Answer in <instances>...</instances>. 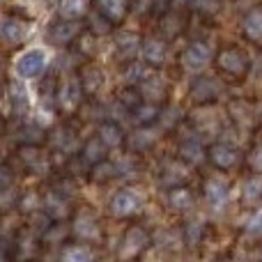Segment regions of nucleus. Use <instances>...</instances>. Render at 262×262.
<instances>
[{"instance_id":"30","label":"nucleus","mask_w":262,"mask_h":262,"mask_svg":"<svg viewBox=\"0 0 262 262\" xmlns=\"http://www.w3.org/2000/svg\"><path fill=\"white\" fill-rule=\"evenodd\" d=\"M88 30H90L92 35L101 37V35H108V32L113 30V23H111L108 18L104 16V14L92 12V14H90V18H88Z\"/></svg>"},{"instance_id":"40","label":"nucleus","mask_w":262,"mask_h":262,"mask_svg":"<svg viewBox=\"0 0 262 262\" xmlns=\"http://www.w3.org/2000/svg\"><path fill=\"white\" fill-rule=\"evenodd\" d=\"M9 101H12V108L14 111H21L28 106V99H26V90H23L21 85H12V90H9Z\"/></svg>"},{"instance_id":"16","label":"nucleus","mask_w":262,"mask_h":262,"mask_svg":"<svg viewBox=\"0 0 262 262\" xmlns=\"http://www.w3.org/2000/svg\"><path fill=\"white\" fill-rule=\"evenodd\" d=\"M106 143L99 138V136H92V138H88L85 143H83V147H81V161L85 163V166H95V163H99V161H104L106 159Z\"/></svg>"},{"instance_id":"6","label":"nucleus","mask_w":262,"mask_h":262,"mask_svg":"<svg viewBox=\"0 0 262 262\" xmlns=\"http://www.w3.org/2000/svg\"><path fill=\"white\" fill-rule=\"evenodd\" d=\"M78 81H81V88L88 97H97L101 92L106 83V76H104V69L95 62H85L78 67Z\"/></svg>"},{"instance_id":"17","label":"nucleus","mask_w":262,"mask_h":262,"mask_svg":"<svg viewBox=\"0 0 262 262\" xmlns=\"http://www.w3.org/2000/svg\"><path fill=\"white\" fill-rule=\"evenodd\" d=\"M115 51L122 60H131L140 51V37L136 32H120L115 37Z\"/></svg>"},{"instance_id":"42","label":"nucleus","mask_w":262,"mask_h":262,"mask_svg":"<svg viewBox=\"0 0 262 262\" xmlns=\"http://www.w3.org/2000/svg\"><path fill=\"white\" fill-rule=\"evenodd\" d=\"M12 182H14L12 170H9L7 166H3V163H0V191H7L9 186H12Z\"/></svg>"},{"instance_id":"33","label":"nucleus","mask_w":262,"mask_h":262,"mask_svg":"<svg viewBox=\"0 0 262 262\" xmlns=\"http://www.w3.org/2000/svg\"><path fill=\"white\" fill-rule=\"evenodd\" d=\"M118 97H120V104H122L129 113L143 101V92H140V88H136V85H127Z\"/></svg>"},{"instance_id":"4","label":"nucleus","mask_w":262,"mask_h":262,"mask_svg":"<svg viewBox=\"0 0 262 262\" xmlns=\"http://www.w3.org/2000/svg\"><path fill=\"white\" fill-rule=\"evenodd\" d=\"M16 159L28 172H46L51 166L49 154L41 149V145H26L21 143L16 152Z\"/></svg>"},{"instance_id":"22","label":"nucleus","mask_w":262,"mask_h":262,"mask_svg":"<svg viewBox=\"0 0 262 262\" xmlns=\"http://www.w3.org/2000/svg\"><path fill=\"white\" fill-rule=\"evenodd\" d=\"M205 195H207L209 205L219 207V205H223L228 200L230 191H228V184L223 180H219V177H212V180L205 182Z\"/></svg>"},{"instance_id":"25","label":"nucleus","mask_w":262,"mask_h":262,"mask_svg":"<svg viewBox=\"0 0 262 262\" xmlns=\"http://www.w3.org/2000/svg\"><path fill=\"white\" fill-rule=\"evenodd\" d=\"M74 232L83 239H95V237H99V221L92 214H81L74 221Z\"/></svg>"},{"instance_id":"31","label":"nucleus","mask_w":262,"mask_h":262,"mask_svg":"<svg viewBox=\"0 0 262 262\" xmlns=\"http://www.w3.org/2000/svg\"><path fill=\"white\" fill-rule=\"evenodd\" d=\"M113 177H118V170H115V163H108V161H99V163H95L92 166V170H90V180H95V182H108V180H113Z\"/></svg>"},{"instance_id":"38","label":"nucleus","mask_w":262,"mask_h":262,"mask_svg":"<svg viewBox=\"0 0 262 262\" xmlns=\"http://www.w3.org/2000/svg\"><path fill=\"white\" fill-rule=\"evenodd\" d=\"M200 239H203V223L200 221H189L184 226V242L189 246H195Z\"/></svg>"},{"instance_id":"9","label":"nucleus","mask_w":262,"mask_h":262,"mask_svg":"<svg viewBox=\"0 0 262 262\" xmlns=\"http://www.w3.org/2000/svg\"><path fill=\"white\" fill-rule=\"evenodd\" d=\"M149 244H152L149 232L145 230V228H140V226H131V228L124 230L122 251H120V253H122V255H138V253H143Z\"/></svg>"},{"instance_id":"10","label":"nucleus","mask_w":262,"mask_h":262,"mask_svg":"<svg viewBox=\"0 0 262 262\" xmlns=\"http://www.w3.org/2000/svg\"><path fill=\"white\" fill-rule=\"evenodd\" d=\"M209 58H212V53H209V49L205 44H200V41H195V44L186 46L184 53H182L180 62L182 67L186 69V72H203L205 67L209 64Z\"/></svg>"},{"instance_id":"26","label":"nucleus","mask_w":262,"mask_h":262,"mask_svg":"<svg viewBox=\"0 0 262 262\" xmlns=\"http://www.w3.org/2000/svg\"><path fill=\"white\" fill-rule=\"evenodd\" d=\"M154 140H157V131L149 129V124H147V127H140L138 131H134V134H131L129 147H131V152H143V149L152 147Z\"/></svg>"},{"instance_id":"3","label":"nucleus","mask_w":262,"mask_h":262,"mask_svg":"<svg viewBox=\"0 0 262 262\" xmlns=\"http://www.w3.org/2000/svg\"><path fill=\"white\" fill-rule=\"evenodd\" d=\"M216 64L221 72L230 74V76H244L249 72V58L242 49L237 46H226L223 51H219L216 55Z\"/></svg>"},{"instance_id":"19","label":"nucleus","mask_w":262,"mask_h":262,"mask_svg":"<svg viewBox=\"0 0 262 262\" xmlns=\"http://www.w3.org/2000/svg\"><path fill=\"white\" fill-rule=\"evenodd\" d=\"M159 113H161V108H159L154 101H140L138 106H136L134 111H131V118H134V122H138L140 127H147V124H154L159 120Z\"/></svg>"},{"instance_id":"23","label":"nucleus","mask_w":262,"mask_h":262,"mask_svg":"<svg viewBox=\"0 0 262 262\" xmlns=\"http://www.w3.org/2000/svg\"><path fill=\"white\" fill-rule=\"evenodd\" d=\"M16 134H18V140L26 143V145H44L46 140H49V134H46V131L41 129L39 124H35V122L21 124Z\"/></svg>"},{"instance_id":"14","label":"nucleus","mask_w":262,"mask_h":262,"mask_svg":"<svg viewBox=\"0 0 262 262\" xmlns=\"http://www.w3.org/2000/svg\"><path fill=\"white\" fill-rule=\"evenodd\" d=\"M41 207H44V214L49 219L60 221V219H64L69 214V198H67V195H62V193H58L55 189H51L49 193H46Z\"/></svg>"},{"instance_id":"39","label":"nucleus","mask_w":262,"mask_h":262,"mask_svg":"<svg viewBox=\"0 0 262 262\" xmlns=\"http://www.w3.org/2000/svg\"><path fill=\"white\" fill-rule=\"evenodd\" d=\"M124 76H127V81L131 85H136V83H140L145 78V69L140 67V62H134V60H127V69H124Z\"/></svg>"},{"instance_id":"27","label":"nucleus","mask_w":262,"mask_h":262,"mask_svg":"<svg viewBox=\"0 0 262 262\" xmlns=\"http://www.w3.org/2000/svg\"><path fill=\"white\" fill-rule=\"evenodd\" d=\"M244 35L253 41H262V9H251L244 16Z\"/></svg>"},{"instance_id":"13","label":"nucleus","mask_w":262,"mask_h":262,"mask_svg":"<svg viewBox=\"0 0 262 262\" xmlns=\"http://www.w3.org/2000/svg\"><path fill=\"white\" fill-rule=\"evenodd\" d=\"M207 157H209V161H212L216 168H221V170H228V168L237 166V161H239L237 147H232V145H228V143L212 145V147L207 149Z\"/></svg>"},{"instance_id":"34","label":"nucleus","mask_w":262,"mask_h":262,"mask_svg":"<svg viewBox=\"0 0 262 262\" xmlns=\"http://www.w3.org/2000/svg\"><path fill=\"white\" fill-rule=\"evenodd\" d=\"M90 258H92V251L83 244H72L62 251V260H67V262H85Z\"/></svg>"},{"instance_id":"24","label":"nucleus","mask_w":262,"mask_h":262,"mask_svg":"<svg viewBox=\"0 0 262 262\" xmlns=\"http://www.w3.org/2000/svg\"><path fill=\"white\" fill-rule=\"evenodd\" d=\"M97 136L104 140L108 149L120 147V145L124 143V131L120 129V124H115V122H101L99 124V131H97Z\"/></svg>"},{"instance_id":"7","label":"nucleus","mask_w":262,"mask_h":262,"mask_svg":"<svg viewBox=\"0 0 262 262\" xmlns=\"http://www.w3.org/2000/svg\"><path fill=\"white\" fill-rule=\"evenodd\" d=\"M46 67V53L41 49H30L16 60V74L21 78H37Z\"/></svg>"},{"instance_id":"35","label":"nucleus","mask_w":262,"mask_h":262,"mask_svg":"<svg viewBox=\"0 0 262 262\" xmlns=\"http://www.w3.org/2000/svg\"><path fill=\"white\" fill-rule=\"evenodd\" d=\"M85 12V0H60V14L69 18H78Z\"/></svg>"},{"instance_id":"11","label":"nucleus","mask_w":262,"mask_h":262,"mask_svg":"<svg viewBox=\"0 0 262 262\" xmlns=\"http://www.w3.org/2000/svg\"><path fill=\"white\" fill-rule=\"evenodd\" d=\"M140 55H143V62L147 64V67H163V62H166V55H168V49H166V41L157 39V37H147V39L143 41V46H140Z\"/></svg>"},{"instance_id":"1","label":"nucleus","mask_w":262,"mask_h":262,"mask_svg":"<svg viewBox=\"0 0 262 262\" xmlns=\"http://www.w3.org/2000/svg\"><path fill=\"white\" fill-rule=\"evenodd\" d=\"M83 88H81V81H78V76H69L67 81H62L58 85V95H55V104H58V108L62 111V113L72 115L76 108H81L83 104Z\"/></svg>"},{"instance_id":"12","label":"nucleus","mask_w":262,"mask_h":262,"mask_svg":"<svg viewBox=\"0 0 262 262\" xmlns=\"http://www.w3.org/2000/svg\"><path fill=\"white\" fill-rule=\"evenodd\" d=\"M23 39H26V23L18 21L12 14L0 18V41H5L9 46H16Z\"/></svg>"},{"instance_id":"36","label":"nucleus","mask_w":262,"mask_h":262,"mask_svg":"<svg viewBox=\"0 0 262 262\" xmlns=\"http://www.w3.org/2000/svg\"><path fill=\"white\" fill-rule=\"evenodd\" d=\"M189 5L203 16H214L221 9V0H189Z\"/></svg>"},{"instance_id":"41","label":"nucleus","mask_w":262,"mask_h":262,"mask_svg":"<svg viewBox=\"0 0 262 262\" xmlns=\"http://www.w3.org/2000/svg\"><path fill=\"white\" fill-rule=\"evenodd\" d=\"M249 235H262V209L251 214V219L246 221V228H244Z\"/></svg>"},{"instance_id":"29","label":"nucleus","mask_w":262,"mask_h":262,"mask_svg":"<svg viewBox=\"0 0 262 262\" xmlns=\"http://www.w3.org/2000/svg\"><path fill=\"white\" fill-rule=\"evenodd\" d=\"M170 193H168V205H170L172 209H189L191 207V193L186 191V186H175V189H168Z\"/></svg>"},{"instance_id":"2","label":"nucleus","mask_w":262,"mask_h":262,"mask_svg":"<svg viewBox=\"0 0 262 262\" xmlns=\"http://www.w3.org/2000/svg\"><path fill=\"white\" fill-rule=\"evenodd\" d=\"M81 30H83L81 21L62 16L46 28V39L53 46H67V44H72L76 37H81Z\"/></svg>"},{"instance_id":"18","label":"nucleus","mask_w":262,"mask_h":262,"mask_svg":"<svg viewBox=\"0 0 262 262\" xmlns=\"http://www.w3.org/2000/svg\"><path fill=\"white\" fill-rule=\"evenodd\" d=\"M205 147L203 143H200L195 136H189V138H184L180 143V159L186 163H200L205 159Z\"/></svg>"},{"instance_id":"20","label":"nucleus","mask_w":262,"mask_h":262,"mask_svg":"<svg viewBox=\"0 0 262 262\" xmlns=\"http://www.w3.org/2000/svg\"><path fill=\"white\" fill-rule=\"evenodd\" d=\"M51 145H53L55 152H64L69 154L74 149V143H76V131L67 129V127H58L53 134H49Z\"/></svg>"},{"instance_id":"8","label":"nucleus","mask_w":262,"mask_h":262,"mask_svg":"<svg viewBox=\"0 0 262 262\" xmlns=\"http://www.w3.org/2000/svg\"><path fill=\"white\" fill-rule=\"evenodd\" d=\"M189 95L195 104H212V101H216V97L221 95V83L214 81L212 76L193 78Z\"/></svg>"},{"instance_id":"21","label":"nucleus","mask_w":262,"mask_h":262,"mask_svg":"<svg viewBox=\"0 0 262 262\" xmlns=\"http://www.w3.org/2000/svg\"><path fill=\"white\" fill-rule=\"evenodd\" d=\"M161 184L166 186V189H175V186H184V182H186V170H184V166H180V163H175V161H170V163H166V168L161 170Z\"/></svg>"},{"instance_id":"32","label":"nucleus","mask_w":262,"mask_h":262,"mask_svg":"<svg viewBox=\"0 0 262 262\" xmlns=\"http://www.w3.org/2000/svg\"><path fill=\"white\" fill-rule=\"evenodd\" d=\"M260 195H262V172L253 175L251 180H246L244 189H242V198H244L246 203H253V200H258Z\"/></svg>"},{"instance_id":"37","label":"nucleus","mask_w":262,"mask_h":262,"mask_svg":"<svg viewBox=\"0 0 262 262\" xmlns=\"http://www.w3.org/2000/svg\"><path fill=\"white\" fill-rule=\"evenodd\" d=\"M180 118H182V111L180 108H175V106H166V108H161L157 122L161 124L163 129H172V127H175V122H180Z\"/></svg>"},{"instance_id":"28","label":"nucleus","mask_w":262,"mask_h":262,"mask_svg":"<svg viewBox=\"0 0 262 262\" xmlns=\"http://www.w3.org/2000/svg\"><path fill=\"white\" fill-rule=\"evenodd\" d=\"M138 88H140V92H143V97H147L149 101H157L166 95V83L157 76H145L143 81L138 83Z\"/></svg>"},{"instance_id":"5","label":"nucleus","mask_w":262,"mask_h":262,"mask_svg":"<svg viewBox=\"0 0 262 262\" xmlns=\"http://www.w3.org/2000/svg\"><path fill=\"white\" fill-rule=\"evenodd\" d=\"M140 205H143V200H140V195L136 193V191L122 189L111 198L108 209L115 219H129V216H134V214L140 212Z\"/></svg>"},{"instance_id":"43","label":"nucleus","mask_w":262,"mask_h":262,"mask_svg":"<svg viewBox=\"0 0 262 262\" xmlns=\"http://www.w3.org/2000/svg\"><path fill=\"white\" fill-rule=\"evenodd\" d=\"M249 163L255 172H262V145H258V147L253 149V154L249 157Z\"/></svg>"},{"instance_id":"15","label":"nucleus","mask_w":262,"mask_h":262,"mask_svg":"<svg viewBox=\"0 0 262 262\" xmlns=\"http://www.w3.org/2000/svg\"><path fill=\"white\" fill-rule=\"evenodd\" d=\"M95 9L99 14H104L113 26H118V23H122L124 16H127L129 3L127 0H95Z\"/></svg>"}]
</instances>
